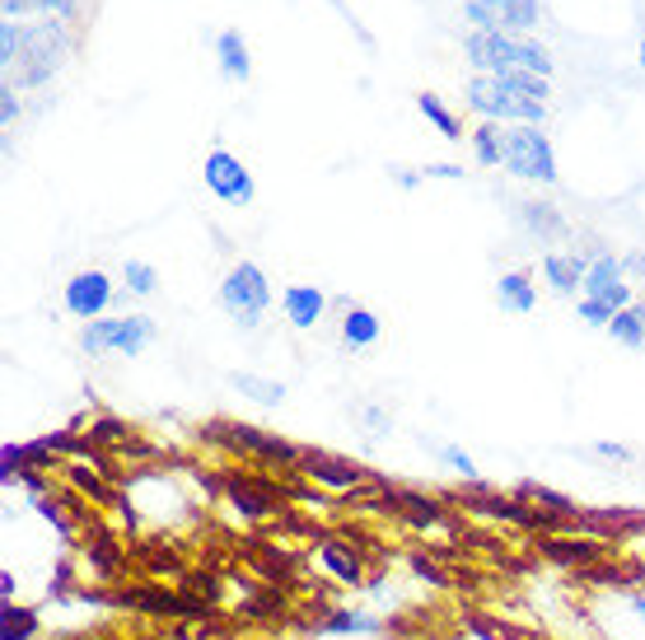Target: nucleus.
Wrapping results in <instances>:
<instances>
[{
    "label": "nucleus",
    "mask_w": 645,
    "mask_h": 640,
    "mask_svg": "<svg viewBox=\"0 0 645 640\" xmlns=\"http://www.w3.org/2000/svg\"><path fill=\"white\" fill-rule=\"evenodd\" d=\"M533 547L543 551L552 566H566V570H585V566H599L608 557V543L603 538H589V533H533Z\"/></svg>",
    "instance_id": "12"
},
{
    "label": "nucleus",
    "mask_w": 645,
    "mask_h": 640,
    "mask_svg": "<svg viewBox=\"0 0 645 640\" xmlns=\"http://www.w3.org/2000/svg\"><path fill=\"white\" fill-rule=\"evenodd\" d=\"M243 613H249V617H263V613H276V617H281V613H286V598L272 590V594H263V598L243 603Z\"/></svg>",
    "instance_id": "44"
},
{
    "label": "nucleus",
    "mask_w": 645,
    "mask_h": 640,
    "mask_svg": "<svg viewBox=\"0 0 645 640\" xmlns=\"http://www.w3.org/2000/svg\"><path fill=\"white\" fill-rule=\"evenodd\" d=\"M24 468H33V473H51V468H57V449H51L47 435L24 444Z\"/></svg>",
    "instance_id": "38"
},
{
    "label": "nucleus",
    "mask_w": 645,
    "mask_h": 640,
    "mask_svg": "<svg viewBox=\"0 0 645 640\" xmlns=\"http://www.w3.org/2000/svg\"><path fill=\"white\" fill-rule=\"evenodd\" d=\"M500 168L510 178H525V183H556V150L548 141L543 127L533 123H510L500 127Z\"/></svg>",
    "instance_id": "3"
},
{
    "label": "nucleus",
    "mask_w": 645,
    "mask_h": 640,
    "mask_svg": "<svg viewBox=\"0 0 645 640\" xmlns=\"http://www.w3.org/2000/svg\"><path fill=\"white\" fill-rule=\"evenodd\" d=\"M519 496L533 500V505H543V510H552V514H562V519H575V500L562 496V491H548V487H538V481H525Z\"/></svg>",
    "instance_id": "32"
},
{
    "label": "nucleus",
    "mask_w": 645,
    "mask_h": 640,
    "mask_svg": "<svg viewBox=\"0 0 645 640\" xmlns=\"http://www.w3.org/2000/svg\"><path fill=\"white\" fill-rule=\"evenodd\" d=\"M220 481H224V496L234 500V510H239L243 519H267V514L281 510V491H276V481H267V477L224 468Z\"/></svg>",
    "instance_id": "13"
},
{
    "label": "nucleus",
    "mask_w": 645,
    "mask_h": 640,
    "mask_svg": "<svg viewBox=\"0 0 645 640\" xmlns=\"http://www.w3.org/2000/svg\"><path fill=\"white\" fill-rule=\"evenodd\" d=\"M319 561H323L327 575L342 580V584H352V590H360V584H365V561H360V551H352L346 543L327 538V543L319 547Z\"/></svg>",
    "instance_id": "17"
},
{
    "label": "nucleus",
    "mask_w": 645,
    "mask_h": 640,
    "mask_svg": "<svg viewBox=\"0 0 645 640\" xmlns=\"http://www.w3.org/2000/svg\"><path fill=\"white\" fill-rule=\"evenodd\" d=\"M589 263H595V257H585V253H548L543 281L552 286V295H575V290H585Z\"/></svg>",
    "instance_id": "16"
},
{
    "label": "nucleus",
    "mask_w": 645,
    "mask_h": 640,
    "mask_svg": "<svg viewBox=\"0 0 645 640\" xmlns=\"http://www.w3.org/2000/svg\"><path fill=\"white\" fill-rule=\"evenodd\" d=\"M122 281H127V290H131V295H154V286H160V271H154L150 263H136V257H131V263H122Z\"/></svg>",
    "instance_id": "33"
},
{
    "label": "nucleus",
    "mask_w": 645,
    "mask_h": 640,
    "mask_svg": "<svg viewBox=\"0 0 645 640\" xmlns=\"http://www.w3.org/2000/svg\"><path fill=\"white\" fill-rule=\"evenodd\" d=\"M216 61H220V75L234 80V84H243L253 75V57H249V43H243L239 28H224L216 38Z\"/></svg>",
    "instance_id": "18"
},
{
    "label": "nucleus",
    "mask_w": 645,
    "mask_h": 640,
    "mask_svg": "<svg viewBox=\"0 0 645 640\" xmlns=\"http://www.w3.org/2000/svg\"><path fill=\"white\" fill-rule=\"evenodd\" d=\"M84 557H90L99 570H117L122 566V551L113 538H94V543H84Z\"/></svg>",
    "instance_id": "39"
},
{
    "label": "nucleus",
    "mask_w": 645,
    "mask_h": 640,
    "mask_svg": "<svg viewBox=\"0 0 645 640\" xmlns=\"http://www.w3.org/2000/svg\"><path fill=\"white\" fill-rule=\"evenodd\" d=\"M575 314H580V323H589V327H608V323H613V309L599 304V300H585V295H580V304H575Z\"/></svg>",
    "instance_id": "41"
},
{
    "label": "nucleus",
    "mask_w": 645,
    "mask_h": 640,
    "mask_svg": "<svg viewBox=\"0 0 645 640\" xmlns=\"http://www.w3.org/2000/svg\"><path fill=\"white\" fill-rule=\"evenodd\" d=\"M585 300H599L618 314V309L632 304V286H626V271H622V257L613 253H599L589 263V276H585Z\"/></svg>",
    "instance_id": "14"
},
{
    "label": "nucleus",
    "mask_w": 645,
    "mask_h": 640,
    "mask_svg": "<svg viewBox=\"0 0 645 640\" xmlns=\"http://www.w3.org/2000/svg\"><path fill=\"white\" fill-rule=\"evenodd\" d=\"M99 640H127V636H99Z\"/></svg>",
    "instance_id": "54"
},
{
    "label": "nucleus",
    "mask_w": 645,
    "mask_h": 640,
    "mask_svg": "<svg viewBox=\"0 0 645 640\" xmlns=\"http://www.w3.org/2000/svg\"><path fill=\"white\" fill-rule=\"evenodd\" d=\"M201 183H206V193H211L216 201H224V206H253V197H257V183H253L249 164H243L239 154H230L224 146H216L201 160Z\"/></svg>",
    "instance_id": "8"
},
{
    "label": "nucleus",
    "mask_w": 645,
    "mask_h": 640,
    "mask_svg": "<svg viewBox=\"0 0 645 640\" xmlns=\"http://www.w3.org/2000/svg\"><path fill=\"white\" fill-rule=\"evenodd\" d=\"M20 113H24V103H20V90H14V84H5V90H0V127H14L20 123Z\"/></svg>",
    "instance_id": "42"
},
{
    "label": "nucleus",
    "mask_w": 645,
    "mask_h": 640,
    "mask_svg": "<svg viewBox=\"0 0 645 640\" xmlns=\"http://www.w3.org/2000/svg\"><path fill=\"white\" fill-rule=\"evenodd\" d=\"M468 631H473V636H482V640H533V636H525V631H510V627H505V621L496 627V621H492V617H482V613H473V617H468Z\"/></svg>",
    "instance_id": "37"
},
{
    "label": "nucleus",
    "mask_w": 645,
    "mask_h": 640,
    "mask_svg": "<svg viewBox=\"0 0 645 640\" xmlns=\"http://www.w3.org/2000/svg\"><path fill=\"white\" fill-rule=\"evenodd\" d=\"M14 590H20L14 575H10V570H0V603H14Z\"/></svg>",
    "instance_id": "52"
},
{
    "label": "nucleus",
    "mask_w": 645,
    "mask_h": 640,
    "mask_svg": "<svg viewBox=\"0 0 645 640\" xmlns=\"http://www.w3.org/2000/svg\"><path fill=\"white\" fill-rule=\"evenodd\" d=\"M468 141H473V160L482 168H500V123H482Z\"/></svg>",
    "instance_id": "30"
},
{
    "label": "nucleus",
    "mask_w": 645,
    "mask_h": 640,
    "mask_svg": "<svg viewBox=\"0 0 645 640\" xmlns=\"http://www.w3.org/2000/svg\"><path fill=\"white\" fill-rule=\"evenodd\" d=\"M61 477L71 481V487H76L80 496H90L94 505H117L113 477H108V473H99L94 463H66V468H61Z\"/></svg>",
    "instance_id": "19"
},
{
    "label": "nucleus",
    "mask_w": 645,
    "mask_h": 640,
    "mask_svg": "<svg viewBox=\"0 0 645 640\" xmlns=\"http://www.w3.org/2000/svg\"><path fill=\"white\" fill-rule=\"evenodd\" d=\"M0 14H5V20H28V14H43V20H76V0H0Z\"/></svg>",
    "instance_id": "23"
},
{
    "label": "nucleus",
    "mask_w": 645,
    "mask_h": 640,
    "mask_svg": "<svg viewBox=\"0 0 645 640\" xmlns=\"http://www.w3.org/2000/svg\"><path fill=\"white\" fill-rule=\"evenodd\" d=\"M622 271L626 276H645V253H626L622 257Z\"/></svg>",
    "instance_id": "51"
},
{
    "label": "nucleus",
    "mask_w": 645,
    "mask_h": 640,
    "mask_svg": "<svg viewBox=\"0 0 645 640\" xmlns=\"http://www.w3.org/2000/svg\"><path fill=\"white\" fill-rule=\"evenodd\" d=\"M150 341H154V323L146 314H127V318L103 314L94 323H84V333H80L84 356H127V360H136Z\"/></svg>",
    "instance_id": "6"
},
{
    "label": "nucleus",
    "mask_w": 645,
    "mask_h": 640,
    "mask_svg": "<svg viewBox=\"0 0 645 640\" xmlns=\"http://www.w3.org/2000/svg\"><path fill=\"white\" fill-rule=\"evenodd\" d=\"M220 430H224V444H230L234 454H253V458L272 463V468H300V458H304L300 444H290L281 435H267V430H257L249 421H220Z\"/></svg>",
    "instance_id": "9"
},
{
    "label": "nucleus",
    "mask_w": 645,
    "mask_h": 640,
    "mask_svg": "<svg viewBox=\"0 0 645 640\" xmlns=\"http://www.w3.org/2000/svg\"><path fill=\"white\" fill-rule=\"evenodd\" d=\"M632 613H636V617H645V594H636V598H632Z\"/></svg>",
    "instance_id": "53"
},
{
    "label": "nucleus",
    "mask_w": 645,
    "mask_h": 640,
    "mask_svg": "<svg viewBox=\"0 0 645 640\" xmlns=\"http://www.w3.org/2000/svg\"><path fill=\"white\" fill-rule=\"evenodd\" d=\"M603 333L613 337L618 346H632V351H636V346H645V309H636V304L618 309V314H613V323H608Z\"/></svg>",
    "instance_id": "26"
},
{
    "label": "nucleus",
    "mask_w": 645,
    "mask_h": 640,
    "mask_svg": "<svg viewBox=\"0 0 645 640\" xmlns=\"http://www.w3.org/2000/svg\"><path fill=\"white\" fill-rule=\"evenodd\" d=\"M393 514H403L412 528H440V524H449L445 500L422 496V491H398V510Z\"/></svg>",
    "instance_id": "20"
},
{
    "label": "nucleus",
    "mask_w": 645,
    "mask_h": 640,
    "mask_svg": "<svg viewBox=\"0 0 645 640\" xmlns=\"http://www.w3.org/2000/svg\"><path fill=\"white\" fill-rule=\"evenodd\" d=\"M313 631H319V636H375L379 621L370 613H346V608H337V613H327Z\"/></svg>",
    "instance_id": "25"
},
{
    "label": "nucleus",
    "mask_w": 645,
    "mask_h": 640,
    "mask_svg": "<svg viewBox=\"0 0 645 640\" xmlns=\"http://www.w3.org/2000/svg\"><path fill=\"white\" fill-rule=\"evenodd\" d=\"M496 304L505 314H533L538 309V286L529 281L525 271H505L496 281Z\"/></svg>",
    "instance_id": "21"
},
{
    "label": "nucleus",
    "mask_w": 645,
    "mask_h": 640,
    "mask_svg": "<svg viewBox=\"0 0 645 640\" xmlns=\"http://www.w3.org/2000/svg\"><path fill=\"white\" fill-rule=\"evenodd\" d=\"M117 454H122V458H154L160 449L146 444V440H127V444H117Z\"/></svg>",
    "instance_id": "48"
},
{
    "label": "nucleus",
    "mask_w": 645,
    "mask_h": 640,
    "mask_svg": "<svg viewBox=\"0 0 645 640\" xmlns=\"http://www.w3.org/2000/svg\"><path fill=\"white\" fill-rule=\"evenodd\" d=\"M422 178H463V164H422Z\"/></svg>",
    "instance_id": "49"
},
{
    "label": "nucleus",
    "mask_w": 645,
    "mask_h": 640,
    "mask_svg": "<svg viewBox=\"0 0 645 640\" xmlns=\"http://www.w3.org/2000/svg\"><path fill=\"white\" fill-rule=\"evenodd\" d=\"M230 384H234L243 397H253V403H263V407H281V403H286V384H276V379L249 374V370H234V374H230Z\"/></svg>",
    "instance_id": "24"
},
{
    "label": "nucleus",
    "mask_w": 645,
    "mask_h": 640,
    "mask_svg": "<svg viewBox=\"0 0 645 640\" xmlns=\"http://www.w3.org/2000/svg\"><path fill=\"white\" fill-rule=\"evenodd\" d=\"M14 481H24V444L5 440L0 444V487H14Z\"/></svg>",
    "instance_id": "35"
},
{
    "label": "nucleus",
    "mask_w": 645,
    "mask_h": 640,
    "mask_svg": "<svg viewBox=\"0 0 645 640\" xmlns=\"http://www.w3.org/2000/svg\"><path fill=\"white\" fill-rule=\"evenodd\" d=\"M178 580H183V594L192 603H201V608H216V603H220V580L206 575V570H183Z\"/></svg>",
    "instance_id": "31"
},
{
    "label": "nucleus",
    "mask_w": 645,
    "mask_h": 640,
    "mask_svg": "<svg viewBox=\"0 0 645 640\" xmlns=\"http://www.w3.org/2000/svg\"><path fill=\"white\" fill-rule=\"evenodd\" d=\"M220 304H224V314L243 327V333H253V327L263 323L267 304H272L267 271L257 263H234L230 271H224V281H220Z\"/></svg>",
    "instance_id": "5"
},
{
    "label": "nucleus",
    "mask_w": 645,
    "mask_h": 640,
    "mask_svg": "<svg viewBox=\"0 0 645 640\" xmlns=\"http://www.w3.org/2000/svg\"><path fill=\"white\" fill-rule=\"evenodd\" d=\"M463 103L482 117V123H500V127H510V123H533V127H543V123H548V103H533V98H525V94L505 90L500 75H468Z\"/></svg>",
    "instance_id": "4"
},
{
    "label": "nucleus",
    "mask_w": 645,
    "mask_h": 640,
    "mask_svg": "<svg viewBox=\"0 0 645 640\" xmlns=\"http://www.w3.org/2000/svg\"><path fill=\"white\" fill-rule=\"evenodd\" d=\"M519 220H525L538 238H556V234H566V220L556 216V206H552V201H525V206H519Z\"/></svg>",
    "instance_id": "28"
},
{
    "label": "nucleus",
    "mask_w": 645,
    "mask_h": 640,
    "mask_svg": "<svg viewBox=\"0 0 645 640\" xmlns=\"http://www.w3.org/2000/svg\"><path fill=\"white\" fill-rule=\"evenodd\" d=\"M150 575H183V561L173 557V551H150Z\"/></svg>",
    "instance_id": "45"
},
{
    "label": "nucleus",
    "mask_w": 645,
    "mask_h": 640,
    "mask_svg": "<svg viewBox=\"0 0 645 640\" xmlns=\"http://www.w3.org/2000/svg\"><path fill=\"white\" fill-rule=\"evenodd\" d=\"M24 33H28V24L24 20H5L0 24V66H14V57H20V43H24Z\"/></svg>",
    "instance_id": "36"
},
{
    "label": "nucleus",
    "mask_w": 645,
    "mask_h": 640,
    "mask_svg": "<svg viewBox=\"0 0 645 640\" xmlns=\"http://www.w3.org/2000/svg\"><path fill=\"white\" fill-rule=\"evenodd\" d=\"M595 454H599V458H613V463H632V458H636L632 449H626V444H613V440H599Z\"/></svg>",
    "instance_id": "47"
},
{
    "label": "nucleus",
    "mask_w": 645,
    "mask_h": 640,
    "mask_svg": "<svg viewBox=\"0 0 645 640\" xmlns=\"http://www.w3.org/2000/svg\"><path fill=\"white\" fill-rule=\"evenodd\" d=\"M416 113H422V117H426V123H430L435 131H440V136H445V141H463V131H459V117H454V113H449V108H445V103H440V94H430V90H422V94H416Z\"/></svg>",
    "instance_id": "27"
},
{
    "label": "nucleus",
    "mask_w": 645,
    "mask_h": 640,
    "mask_svg": "<svg viewBox=\"0 0 645 640\" xmlns=\"http://www.w3.org/2000/svg\"><path fill=\"white\" fill-rule=\"evenodd\" d=\"M379 333H383V323L370 314V309H360V304L346 309V318H342V341L352 346V351H365V346H375Z\"/></svg>",
    "instance_id": "22"
},
{
    "label": "nucleus",
    "mask_w": 645,
    "mask_h": 640,
    "mask_svg": "<svg viewBox=\"0 0 645 640\" xmlns=\"http://www.w3.org/2000/svg\"><path fill=\"white\" fill-rule=\"evenodd\" d=\"M463 20L482 33H533L543 24V0H463Z\"/></svg>",
    "instance_id": "7"
},
{
    "label": "nucleus",
    "mask_w": 645,
    "mask_h": 640,
    "mask_svg": "<svg viewBox=\"0 0 645 640\" xmlns=\"http://www.w3.org/2000/svg\"><path fill=\"white\" fill-rule=\"evenodd\" d=\"M641 66H645V38H641Z\"/></svg>",
    "instance_id": "55"
},
{
    "label": "nucleus",
    "mask_w": 645,
    "mask_h": 640,
    "mask_svg": "<svg viewBox=\"0 0 645 640\" xmlns=\"http://www.w3.org/2000/svg\"><path fill=\"white\" fill-rule=\"evenodd\" d=\"M90 440L99 444V449H117V444H127L131 440V430H127V421H117V417H99V421H90Z\"/></svg>",
    "instance_id": "34"
},
{
    "label": "nucleus",
    "mask_w": 645,
    "mask_h": 640,
    "mask_svg": "<svg viewBox=\"0 0 645 640\" xmlns=\"http://www.w3.org/2000/svg\"><path fill=\"white\" fill-rule=\"evenodd\" d=\"M323 309H327V295H323L319 286H286L281 290V314H286V323L295 327V333H309V327H319Z\"/></svg>",
    "instance_id": "15"
},
{
    "label": "nucleus",
    "mask_w": 645,
    "mask_h": 640,
    "mask_svg": "<svg viewBox=\"0 0 645 640\" xmlns=\"http://www.w3.org/2000/svg\"><path fill=\"white\" fill-rule=\"evenodd\" d=\"M33 631H38V613L20 603H0V640H33Z\"/></svg>",
    "instance_id": "29"
},
{
    "label": "nucleus",
    "mask_w": 645,
    "mask_h": 640,
    "mask_svg": "<svg viewBox=\"0 0 645 640\" xmlns=\"http://www.w3.org/2000/svg\"><path fill=\"white\" fill-rule=\"evenodd\" d=\"M113 281H108V271H99V267H90V271H76L71 281H66V290H61V304H66V314L71 318H80V323H94V318H103L108 314V304H113Z\"/></svg>",
    "instance_id": "11"
},
{
    "label": "nucleus",
    "mask_w": 645,
    "mask_h": 640,
    "mask_svg": "<svg viewBox=\"0 0 645 640\" xmlns=\"http://www.w3.org/2000/svg\"><path fill=\"white\" fill-rule=\"evenodd\" d=\"M33 510H38V514L47 519V524H51V528H61V533H66V538H71V533H76V524H71V519H66V514H61V505H57V500H43V496H38V500H33Z\"/></svg>",
    "instance_id": "43"
},
{
    "label": "nucleus",
    "mask_w": 645,
    "mask_h": 640,
    "mask_svg": "<svg viewBox=\"0 0 645 640\" xmlns=\"http://www.w3.org/2000/svg\"><path fill=\"white\" fill-rule=\"evenodd\" d=\"M412 570H416V575H422L426 584H449V580H445V570L435 566V561L426 557V551H416V557H412Z\"/></svg>",
    "instance_id": "46"
},
{
    "label": "nucleus",
    "mask_w": 645,
    "mask_h": 640,
    "mask_svg": "<svg viewBox=\"0 0 645 640\" xmlns=\"http://www.w3.org/2000/svg\"><path fill=\"white\" fill-rule=\"evenodd\" d=\"M463 57L473 75H505V71H533L552 80V51L533 33H463Z\"/></svg>",
    "instance_id": "1"
},
{
    "label": "nucleus",
    "mask_w": 645,
    "mask_h": 640,
    "mask_svg": "<svg viewBox=\"0 0 645 640\" xmlns=\"http://www.w3.org/2000/svg\"><path fill=\"white\" fill-rule=\"evenodd\" d=\"M71 57V28L66 20H43V24H28L24 43H20V57L10 66V84L14 90H38V84L57 80V71Z\"/></svg>",
    "instance_id": "2"
},
{
    "label": "nucleus",
    "mask_w": 645,
    "mask_h": 640,
    "mask_svg": "<svg viewBox=\"0 0 645 640\" xmlns=\"http://www.w3.org/2000/svg\"><path fill=\"white\" fill-rule=\"evenodd\" d=\"M440 458H445V463H449V468H454V473H459L463 481H477V463H473V458H468V454H463V449H459V444H445V449H440Z\"/></svg>",
    "instance_id": "40"
},
{
    "label": "nucleus",
    "mask_w": 645,
    "mask_h": 640,
    "mask_svg": "<svg viewBox=\"0 0 645 640\" xmlns=\"http://www.w3.org/2000/svg\"><path fill=\"white\" fill-rule=\"evenodd\" d=\"M389 178H393L398 187H416V183H426V178H422V168H398V164L389 168Z\"/></svg>",
    "instance_id": "50"
},
{
    "label": "nucleus",
    "mask_w": 645,
    "mask_h": 640,
    "mask_svg": "<svg viewBox=\"0 0 645 640\" xmlns=\"http://www.w3.org/2000/svg\"><path fill=\"white\" fill-rule=\"evenodd\" d=\"M300 473L304 481H313V487H327V491H360V487H370L375 473L370 468H360L356 458H342V454H323V449H304V458H300Z\"/></svg>",
    "instance_id": "10"
}]
</instances>
